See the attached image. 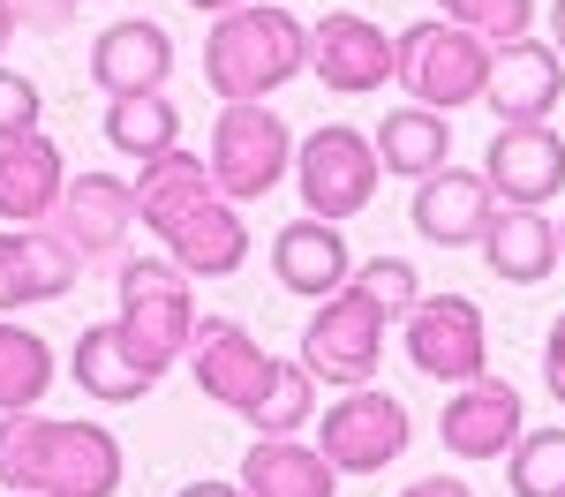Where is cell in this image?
I'll list each match as a JSON object with an SVG mask.
<instances>
[{
    "label": "cell",
    "mask_w": 565,
    "mask_h": 497,
    "mask_svg": "<svg viewBox=\"0 0 565 497\" xmlns=\"http://www.w3.org/2000/svg\"><path fill=\"white\" fill-rule=\"evenodd\" d=\"M242 490L249 497H340V475L302 437H257L249 460H242Z\"/></svg>",
    "instance_id": "obj_23"
},
{
    "label": "cell",
    "mask_w": 565,
    "mask_h": 497,
    "mask_svg": "<svg viewBox=\"0 0 565 497\" xmlns=\"http://www.w3.org/2000/svg\"><path fill=\"white\" fill-rule=\"evenodd\" d=\"M565 98V61L543 39H513L490 53L482 68V106L513 129V121H551V106Z\"/></svg>",
    "instance_id": "obj_13"
},
{
    "label": "cell",
    "mask_w": 565,
    "mask_h": 497,
    "mask_svg": "<svg viewBox=\"0 0 565 497\" xmlns=\"http://www.w3.org/2000/svg\"><path fill=\"white\" fill-rule=\"evenodd\" d=\"M8 15H15V31H45V39H61L68 31V0H8Z\"/></svg>",
    "instance_id": "obj_32"
},
{
    "label": "cell",
    "mask_w": 565,
    "mask_h": 497,
    "mask_svg": "<svg viewBox=\"0 0 565 497\" xmlns=\"http://www.w3.org/2000/svg\"><path fill=\"white\" fill-rule=\"evenodd\" d=\"M39 84L31 76H15V68H0V136H31L39 129Z\"/></svg>",
    "instance_id": "obj_31"
},
{
    "label": "cell",
    "mask_w": 565,
    "mask_h": 497,
    "mask_svg": "<svg viewBox=\"0 0 565 497\" xmlns=\"http://www.w3.org/2000/svg\"><path fill=\"white\" fill-rule=\"evenodd\" d=\"M437 8H445V23H460V31L482 39L490 53L527 39V23H535V0H437Z\"/></svg>",
    "instance_id": "obj_29"
},
{
    "label": "cell",
    "mask_w": 565,
    "mask_h": 497,
    "mask_svg": "<svg viewBox=\"0 0 565 497\" xmlns=\"http://www.w3.org/2000/svg\"><path fill=\"white\" fill-rule=\"evenodd\" d=\"M15 39V15H8V0H0V45Z\"/></svg>",
    "instance_id": "obj_38"
},
{
    "label": "cell",
    "mask_w": 565,
    "mask_h": 497,
    "mask_svg": "<svg viewBox=\"0 0 565 497\" xmlns=\"http://www.w3.org/2000/svg\"><path fill=\"white\" fill-rule=\"evenodd\" d=\"M129 188H136V219L167 241V257H174L189 279H226V271H242L249 226L218 196V181H212L204 159H189V151L143 159V174H136Z\"/></svg>",
    "instance_id": "obj_2"
},
{
    "label": "cell",
    "mask_w": 565,
    "mask_h": 497,
    "mask_svg": "<svg viewBox=\"0 0 565 497\" xmlns=\"http://www.w3.org/2000/svg\"><path fill=\"white\" fill-rule=\"evenodd\" d=\"M271 271H279V287L302 294V302H324V294H340L354 279L348 241H340V226H324V219H287L279 226V234H271Z\"/></svg>",
    "instance_id": "obj_20"
},
{
    "label": "cell",
    "mask_w": 565,
    "mask_h": 497,
    "mask_svg": "<svg viewBox=\"0 0 565 497\" xmlns=\"http://www.w3.org/2000/svg\"><path fill=\"white\" fill-rule=\"evenodd\" d=\"M204 166H212L226 204H257V196H271L295 174V136H287V121L271 106H218Z\"/></svg>",
    "instance_id": "obj_7"
},
{
    "label": "cell",
    "mask_w": 565,
    "mask_h": 497,
    "mask_svg": "<svg viewBox=\"0 0 565 497\" xmlns=\"http://www.w3.org/2000/svg\"><path fill=\"white\" fill-rule=\"evenodd\" d=\"M513 497H565V430H521L505 452Z\"/></svg>",
    "instance_id": "obj_28"
},
{
    "label": "cell",
    "mask_w": 565,
    "mask_h": 497,
    "mask_svg": "<svg viewBox=\"0 0 565 497\" xmlns=\"http://www.w3.org/2000/svg\"><path fill=\"white\" fill-rule=\"evenodd\" d=\"M309 68H317V84L340 90V98H362V90L392 84V39L370 23V15H324L317 31H309Z\"/></svg>",
    "instance_id": "obj_16"
},
{
    "label": "cell",
    "mask_w": 565,
    "mask_h": 497,
    "mask_svg": "<svg viewBox=\"0 0 565 497\" xmlns=\"http://www.w3.org/2000/svg\"><path fill=\"white\" fill-rule=\"evenodd\" d=\"M551 45H558V61H565V0H551Z\"/></svg>",
    "instance_id": "obj_36"
},
{
    "label": "cell",
    "mask_w": 565,
    "mask_h": 497,
    "mask_svg": "<svg viewBox=\"0 0 565 497\" xmlns=\"http://www.w3.org/2000/svg\"><path fill=\"white\" fill-rule=\"evenodd\" d=\"M189 8H204V15H234V8H249V0H189Z\"/></svg>",
    "instance_id": "obj_37"
},
{
    "label": "cell",
    "mask_w": 565,
    "mask_h": 497,
    "mask_svg": "<svg viewBox=\"0 0 565 497\" xmlns=\"http://www.w3.org/2000/svg\"><path fill=\"white\" fill-rule=\"evenodd\" d=\"M377 143H362V129H309L302 151H295V181H302V212L324 226L362 219L370 196H377Z\"/></svg>",
    "instance_id": "obj_8"
},
{
    "label": "cell",
    "mask_w": 565,
    "mask_h": 497,
    "mask_svg": "<svg viewBox=\"0 0 565 497\" xmlns=\"http://www.w3.org/2000/svg\"><path fill=\"white\" fill-rule=\"evenodd\" d=\"M61 143L45 129L31 136H0V219L8 226H39L61 204Z\"/></svg>",
    "instance_id": "obj_19"
},
{
    "label": "cell",
    "mask_w": 565,
    "mask_h": 497,
    "mask_svg": "<svg viewBox=\"0 0 565 497\" xmlns=\"http://www.w3.org/2000/svg\"><path fill=\"white\" fill-rule=\"evenodd\" d=\"M174 76V39L143 15H121L90 39V84L106 98H129V90H167Z\"/></svg>",
    "instance_id": "obj_17"
},
{
    "label": "cell",
    "mask_w": 565,
    "mask_h": 497,
    "mask_svg": "<svg viewBox=\"0 0 565 497\" xmlns=\"http://www.w3.org/2000/svg\"><path fill=\"white\" fill-rule=\"evenodd\" d=\"M377 361H385V316L370 310L354 287H340V294H324V310L309 316L302 332V369L317 377V385H370L377 377Z\"/></svg>",
    "instance_id": "obj_10"
},
{
    "label": "cell",
    "mask_w": 565,
    "mask_h": 497,
    "mask_svg": "<svg viewBox=\"0 0 565 497\" xmlns=\"http://www.w3.org/2000/svg\"><path fill=\"white\" fill-rule=\"evenodd\" d=\"M174 497H249L242 483H189V490H174Z\"/></svg>",
    "instance_id": "obj_35"
},
{
    "label": "cell",
    "mask_w": 565,
    "mask_h": 497,
    "mask_svg": "<svg viewBox=\"0 0 565 497\" xmlns=\"http://www.w3.org/2000/svg\"><path fill=\"white\" fill-rule=\"evenodd\" d=\"M121 437L98 422L53 414H0V490L23 497H114L121 490Z\"/></svg>",
    "instance_id": "obj_3"
},
{
    "label": "cell",
    "mask_w": 565,
    "mask_h": 497,
    "mask_svg": "<svg viewBox=\"0 0 565 497\" xmlns=\"http://www.w3.org/2000/svg\"><path fill=\"white\" fill-rule=\"evenodd\" d=\"M407 407L377 392V385H354L340 400L324 407V422H317V452L332 460V475H377L392 467L399 452H407Z\"/></svg>",
    "instance_id": "obj_9"
},
{
    "label": "cell",
    "mask_w": 565,
    "mask_h": 497,
    "mask_svg": "<svg viewBox=\"0 0 565 497\" xmlns=\"http://www.w3.org/2000/svg\"><path fill=\"white\" fill-rule=\"evenodd\" d=\"M407 361L437 385H476L490 369V332L468 294H430L407 310Z\"/></svg>",
    "instance_id": "obj_11"
},
{
    "label": "cell",
    "mask_w": 565,
    "mask_h": 497,
    "mask_svg": "<svg viewBox=\"0 0 565 497\" xmlns=\"http://www.w3.org/2000/svg\"><path fill=\"white\" fill-rule=\"evenodd\" d=\"M68 377L84 385L90 400H106V407H129V400H143V392L159 385L151 369H136V361H129V347H121V332H114V324H90L84 339H76Z\"/></svg>",
    "instance_id": "obj_25"
},
{
    "label": "cell",
    "mask_w": 565,
    "mask_h": 497,
    "mask_svg": "<svg viewBox=\"0 0 565 497\" xmlns=\"http://www.w3.org/2000/svg\"><path fill=\"white\" fill-rule=\"evenodd\" d=\"M45 392H53V347L31 324L0 316V414H31Z\"/></svg>",
    "instance_id": "obj_27"
},
{
    "label": "cell",
    "mask_w": 565,
    "mask_h": 497,
    "mask_svg": "<svg viewBox=\"0 0 565 497\" xmlns=\"http://www.w3.org/2000/svg\"><path fill=\"white\" fill-rule=\"evenodd\" d=\"M121 347L136 369L167 377L196 332V294H189V271L174 257H129L121 264V316H114Z\"/></svg>",
    "instance_id": "obj_5"
},
{
    "label": "cell",
    "mask_w": 565,
    "mask_h": 497,
    "mask_svg": "<svg viewBox=\"0 0 565 497\" xmlns=\"http://www.w3.org/2000/svg\"><path fill=\"white\" fill-rule=\"evenodd\" d=\"M558 264H565V219H558Z\"/></svg>",
    "instance_id": "obj_39"
},
{
    "label": "cell",
    "mask_w": 565,
    "mask_h": 497,
    "mask_svg": "<svg viewBox=\"0 0 565 497\" xmlns=\"http://www.w3.org/2000/svg\"><path fill=\"white\" fill-rule=\"evenodd\" d=\"M445 159H452V121H445V114H430V106H399V114L377 121V166H385V174L430 181Z\"/></svg>",
    "instance_id": "obj_24"
},
{
    "label": "cell",
    "mask_w": 565,
    "mask_h": 497,
    "mask_svg": "<svg viewBox=\"0 0 565 497\" xmlns=\"http://www.w3.org/2000/svg\"><path fill=\"white\" fill-rule=\"evenodd\" d=\"M437 437L452 460H505L521 437V392L505 377H476V385H452V400L437 414Z\"/></svg>",
    "instance_id": "obj_15"
},
{
    "label": "cell",
    "mask_w": 565,
    "mask_h": 497,
    "mask_svg": "<svg viewBox=\"0 0 565 497\" xmlns=\"http://www.w3.org/2000/svg\"><path fill=\"white\" fill-rule=\"evenodd\" d=\"M482 68H490V45L468 39L460 23H407L392 39V76L407 84V106H430V114H452L482 98Z\"/></svg>",
    "instance_id": "obj_6"
},
{
    "label": "cell",
    "mask_w": 565,
    "mask_h": 497,
    "mask_svg": "<svg viewBox=\"0 0 565 497\" xmlns=\"http://www.w3.org/2000/svg\"><path fill=\"white\" fill-rule=\"evenodd\" d=\"M348 287H354V294H362L377 316H385V324L423 302V279H415V264H407V257H370V264H362V279H348Z\"/></svg>",
    "instance_id": "obj_30"
},
{
    "label": "cell",
    "mask_w": 565,
    "mask_h": 497,
    "mask_svg": "<svg viewBox=\"0 0 565 497\" xmlns=\"http://www.w3.org/2000/svg\"><path fill=\"white\" fill-rule=\"evenodd\" d=\"M399 497H468V483H452V475H423L415 490H399Z\"/></svg>",
    "instance_id": "obj_34"
},
{
    "label": "cell",
    "mask_w": 565,
    "mask_h": 497,
    "mask_svg": "<svg viewBox=\"0 0 565 497\" xmlns=\"http://www.w3.org/2000/svg\"><path fill=\"white\" fill-rule=\"evenodd\" d=\"M543 385H551V400L565 407V310L551 324V339H543Z\"/></svg>",
    "instance_id": "obj_33"
},
{
    "label": "cell",
    "mask_w": 565,
    "mask_h": 497,
    "mask_svg": "<svg viewBox=\"0 0 565 497\" xmlns=\"http://www.w3.org/2000/svg\"><path fill=\"white\" fill-rule=\"evenodd\" d=\"M482 181H490V196H505V204H551L565 188V136L543 129V121H513V129L490 136V159H482Z\"/></svg>",
    "instance_id": "obj_14"
},
{
    "label": "cell",
    "mask_w": 565,
    "mask_h": 497,
    "mask_svg": "<svg viewBox=\"0 0 565 497\" xmlns=\"http://www.w3.org/2000/svg\"><path fill=\"white\" fill-rule=\"evenodd\" d=\"M309 68V31L287 8H234L218 15L204 39V84L218 90V106H264L279 84H295Z\"/></svg>",
    "instance_id": "obj_4"
},
{
    "label": "cell",
    "mask_w": 565,
    "mask_h": 497,
    "mask_svg": "<svg viewBox=\"0 0 565 497\" xmlns=\"http://www.w3.org/2000/svg\"><path fill=\"white\" fill-rule=\"evenodd\" d=\"M68 8H90V0H68Z\"/></svg>",
    "instance_id": "obj_40"
},
{
    "label": "cell",
    "mask_w": 565,
    "mask_h": 497,
    "mask_svg": "<svg viewBox=\"0 0 565 497\" xmlns=\"http://www.w3.org/2000/svg\"><path fill=\"white\" fill-rule=\"evenodd\" d=\"M129 226H136V188L114 181V174H76L61 188V204H53V241H61L76 264L121 257Z\"/></svg>",
    "instance_id": "obj_12"
},
{
    "label": "cell",
    "mask_w": 565,
    "mask_h": 497,
    "mask_svg": "<svg viewBox=\"0 0 565 497\" xmlns=\"http://www.w3.org/2000/svg\"><path fill=\"white\" fill-rule=\"evenodd\" d=\"M106 143L121 159H167L181 151V114L167 90H129V98H106Z\"/></svg>",
    "instance_id": "obj_26"
},
{
    "label": "cell",
    "mask_w": 565,
    "mask_h": 497,
    "mask_svg": "<svg viewBox=\"0 0 565 497\" xmlns=\"http://www.w3.org/2000/svg\"><path fill=\"white\" fill-rule=\"evenodd\" d=\"M84 279V264L31 226H8L0 234V310H31V302H61L68 287Z\"/></svg>",
    "instance_id": "obj_21"
},
{
    "label": "cell",
    "mask_w": 565,
    "mask_h": 497,
    "mask_svg": "<svg viewBox=\"0 0 565 497\" xmlns=\"http://www.w3.org/2000/svg\"><path fill=\"white\" fill-rule=\"evenodd\" d=\"M189 377H196L204 400L234 407L257 437H295V430L317 422V377H309L302 361L264 355L234 316H196V332H189Z\"/></svg>",
    "instance_id": "obj_1"
},
{
    "label": "cell",
    "mask_w": 565,
    "mask_h": 497,
    "mask_svg": "<svg viewBox=\"0 0 565 497\" xmlns=\"http://www.w3.org/2000/svg\"><path fill=\"white\" fill-rule=\"evenodd\" d=\"M407 219H415V234L437 241V249H468L482 234V219H490V181L460 174V166H437V174L415 188Z\"/></svg>",
    "instance_id": "obj_22"
},
{
    "label": "cell",
    "mask_w": 565,
    "mask_h": 497,
    "mask_svg": "<svg viewBox=\"0 0 565 497\" xmlns=\"http://www.w3.org/2000/svg\"><path fill=\"white\" fill-rule=\"evenodd\" d=\"M476 241H482V264L498 271L505 287H543L558 271V226L543 219L535 204H490Z\"/></svg>",
    "instance_id": "obj_18"
}]
</instances>
